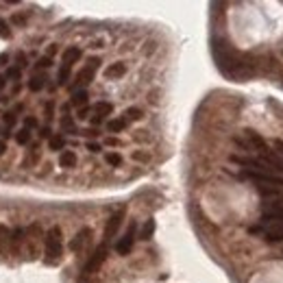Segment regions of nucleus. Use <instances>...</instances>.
Masks as SVG:
<instances>
[{
    "mask_svg": "<svg viewBox=\"0 0 283 283\" xmlns=\"http://www.w3.org/2000/svg\"><path fill=\"white\" fill-rule=\"evenodd\" d=\"M44 255H46V264H59V259H61L63 255V237H61V229L59 227H52L46 231V236H44Z\"/></svg>",
    "mask_w": 283,
    "mask_h": 283,
    "instance_id": "obj_1",
    "label": "nucleus"
},
{
    "mask_svg": "<svg viewBox=\"0 0 283 283\" xmlns=\"http://www.w3.org/2000/svg\"><path fill=\"white\" fill-rule=\"evenodd\" d=\"M244 177L250 179L255 185H268V188H279L283 189V177L275 172H255V170H244Z\"/></svg>",
    "mask_w": 283,
    "mask_h": 283,
    "instance_id": "obj_2",
    "label": "nucleus"
},
{
    "mask_svg": "<svg viewBox=\"0 0 283 283\" xmlns=\"http://www.w3.org/2000/svg\"><path fill=\"white\" fill-rule=\"evenodd\" d=\"M107 253H109V248H107V244L102 242V246H98L94 253H92V257L87 259V264L83 268V275H94V272L100 270V266L105 264V259H107Z\"/></svg>",
    "mask_w": 283,
    "mask_h": 283,
    "instance_id": "obj_3",
    "label": "nucleus"
},
{
    "mask_svg": "<svg viewBox=\"0 0 283 283\" xmlns=\"http://www.w3.org/2000/svg\"><path fill=\"white\" fill-rule=\"evenodd\" d=\"M135 231H138V227H135V222H131L129 229L124 231V236L116 242V253L118 255H129V250L133 248V242H135Z\"/></svg>",
    "mask_w": 283,
    "mask_h": 283,
    "instance_id": "obj_4",
    "label": "nucleus"
},
{
    "mask_svg": "<svg viewBox=\"0 0 283 283\" xmlns=\"http://www.w3.org/2000/svg\"><path fill=\"white\" fill-rule=\"evenodd\" d=\"M124 216H127V209H118L116 214H113L111 218H109V222H107V227H105V244H109L113 239V236L118 233V229L120 225H122V220H124Z\"/></svg>",
    "mask_w": 283,
    "mask_h": 283,
    "instance_id": "obj_5",
    "label": "nucleus"
},
{
    "mask_svg": "<svg viewBox=\"0 0 283 283\" xmlns=\"http://www.w3.org/2000/svg\"><path fill=\"white\" fill-rule=\"evenodd\" d=\"M90 242H92V229L83 227L72 239H70V250H72V253H81Z\"/></svg>",
    "mask_w": 283,
    "mask_h": 283,
    "instance_id": "obj_6",
    "label": "nucleus"
},
{
    "mask_svg": "<svg viewBox=\"0 0 283 283\" xmlns=\"http://www.w3.org/2000/svg\"><path fill=\"white\" fill-rule=\"evenodd\" d=\"M259 159L264 161L275 174H279V177L283 174V157H279L275 150H266L264 155H259Z\"/></svg>",
    "mask_w": 283,
    "mask_h": 283,
    "instance_id": "obj_7",
    "label": "nucleus"
},
{
    "mask_svg": "<svg viewBox=\"0 0 283 283\" xmlns=\"http://www.w3.org/2000/svg\"><path fill=\"white\" fill-rule=\"evenodd\" d=\"M127 63H122V61H116V63H109L105 70H102V76H105L107 81H118V79H122L124 74H127Z\"/></svg>",
    "mask_w": 283,
    "mask_h": 283,
    "instance_id": "obj_8",
    "label": "nucleus"
},
{
    "mask_svg": "<svg viewBox=\"0 0 283 283\" xmlns=\"http://www.w3.org/2000/svg\"><path fill=\"white\" fill-rule=\"evenodd\" d=\"M105 161H107V166H111V168H122V163H124V159H122V155L120 152H105Z\"/></svg>",
    "mask_w": 283,
    "mask_h": 283,
    "instance_id": "obj_9",
    "label": "nucleus"
},
{
    "mask_svg": "<svg viewBox=\"0 0 283 283\" xmlns=\"http://www.w3.org/2000/svg\"><path fill=\"white\" fill-rule=\"evenodd\" d=\"M152 233H155V220H148V222L144 225V229H142L140 237H142V239H150Z\"/></svg>",
    "mask_w": 283,
    "mask_h": 283,
    "instance_id": "obj_10",
    "label": "nucleus"
}]
</instances>
